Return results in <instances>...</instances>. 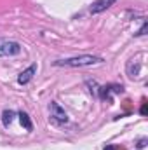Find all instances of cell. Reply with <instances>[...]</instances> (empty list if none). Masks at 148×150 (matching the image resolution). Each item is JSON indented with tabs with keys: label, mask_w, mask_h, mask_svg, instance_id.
Segmentation results:
<instances>
[{
	"label": "cell",
	"mask_w": 148,
	"mask_h": 150,
	"mask_svg": "<svg viewBox=\"0 0 148 150\" xmlns=\"http://www.w3.org/2000/svg\"><path fill=\"white\" fill-rule=\"evenodd\" d=\"M141 113H143V115L148 113V103H143V105H141Z\"/></svg>",
	"instance_id": "obj_8"
},
{
	"label": "cell",
	"mask_w": 148,
	"mask_h": 150,
	"mask_svg": "<svg viewBox=\"0 0 148 150\" xmlns=\"http://www.w3.org/2000/svg\"><path fill=\"white\" fill-rule=\"evenodd\" d=\"M21 52V45L14 40H0V56H16Z\"/></svg>",
	"instance_id": "obj_2"
},
{
	"label": "cell",
	"mask_w": 148,
	"mask_h": 150,
	"mask_svg": "<svg viewBox=\"0 0 148 150\" xmlns=\"http://www.w3.org/2000/svg\"><path fill=\"white\" fill-rule=\"evenodd\" d=\"M51 117H54V120H56V122H59V124L68 120L66 112H65L58 103H51Z\"/></svg>",
	"instance_id": "obj_3"
},
{
	"label": "cell",
	"mask_w": 148,
	"mask_h": 150,
	"mask_svg": "<svg viewBox=\"0 0 148 150\" xmlns=\"http://www.w3.org/2000/svg\"><path fill=\"white\" fill-rule=\"evenodd\" d=\"M35 72H37V65H32L30 68H26L25 72H21V74H19L18 82H19V84H28V82L32 80V77L35 75Z\"/></svg>",
	"instance_id": "obj_4"
},
{
	"label": "cell",
	"mask_w": 148,
	"mask_h": 150,
	"mask_svg": "<svg viewBox=\"0 0 148 150\" xmlns=\"http://www.w3.org/2000/svg\"><path fill=\"white\" fill-rule=\"evenodd\" d=\"M103 63L101 58L96 56H78V58H70V59H61L56 61V67H91V65H98Z\"/></svg>",
	"instance_id": "obj_1"
},
{
	"label": "cell",
	"mask_w": 148,
	"mask_h": 150,
	"mask_svg": "<svg viewBox=\"0 0 148 150\" xmlns=\"http://www.w3.org/2000/svg\"><path fill=\"white\" fill-rule=\"evenodd\" d=\"M19 122H21V126L25 129H28V131L33 129V124H32V120H30V117H28L26 112H19Z\"/></svg>",
	"instance_id": "obj_6"
},
{
	"label": "cell",
	"mask_w": 148,
	"mask_h": 150,
	"mask_svg": "<svg viewBox=\"0 0 148 150\" xmlns=\"http://www.w3.org/2000/svg\"><path fill=\"white\" fill-rule=\"evenodd\" d=\"M113 2H115V0H98V2H94V4L91 5V12H101V11L108 9Z\"/></svg>",
	"instance_id": "obj_5"
},
{
	"label": "cell",
	"mask_w": 148,
	"mask_h": 150,
	"mask_svg": "<svg viewBox=\"0 0 148 150\" xmlns=\"http://www.w3.org/2000/svg\"><path fill=\"white\" fill-rule=\"evenodd\" d=\"M145 145H147V140L143 138V140H140V143H138V149H143Z\"/></svg>",
	"instance_id": "obj_9"
},
{
	"label": "cell",
	"mask_w": 148,
	"mask_h": 150,
	"mask_svg": "<svg viewBox=\"0 0 148 150\" xmlns=\"http://www.w3.org/2000/svg\"><path fill=\"white\" fill-rule=\"evenodd\" d=\"M14 115H16V113L12 112V110H5V112L2 113V122H4V126H11L12 120H14Z\"/></svg>",
	"instance_id": "obj_7"
},
{
	"label": "cell",
	"mask_w": 148,
	"mask_h": 150,
	"mask_svg": "<svg viewBox=\"0 0 148 150\" xmlns=\"http://www.w3.org/2000/svg\"><path fill=\"white\" fill-rule=\"evenodd\" d=\"M105 150H122V149H118V147H115V145H106Z\"/></svg>",
	"instance_id": "obj_10"
}]
</instances>
